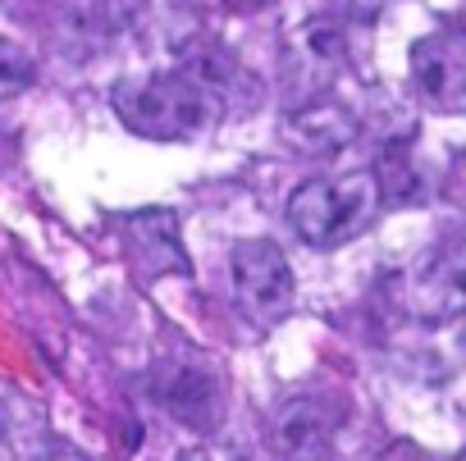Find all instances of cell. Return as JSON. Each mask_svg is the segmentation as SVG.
I'll list each match as a JSON object with an SVG mask.
<instances>
[{
    "instance_id": "1",
    "label": "cell",
    "mask_w": 466,
    "mask_h": 461,
    "mask_svg": "<svg viewBox=\"0 0 466 461\" xmlns=\"http://www.w3.org/2000/svg\"><path fill=\"white\" fill-rule=\"evenodd\" d=\"M115 115L124 119V128H133L137 137L151 142H187L215 128V119L224 115L219 101L197 87L187 74H151V78H128L115 87Z\"/></svg>"
},
{
    "instance_id": "2",
    "label": "cell",
    "mask_w": 466,
    "mask_h": 461,
    "mask_svg": "<svg viewBox=\"0 0 466 461\" xmlns=\"http://www.w3.org/2000/svg\"><path fill=\"white\" fill-rule=\"evenodd\" d=\"M380 205H384V196H380L375 169H357V174H339V178H307L289 196V224L311 247H339L361 234L380 215Z\"/></svg>"
},
{
    "instance_id": "6",
    "label": "cell",
    "mask_w": 466,
    "mask_h": 461,
    "mask_svg": "<svg viewBox=\"0 0 466 461\" xmlns=\"http://www.w3.org/2000/svg\"><path fill=\"white\" fill-rule=\"evenodd\" d=\"M151 393H156V402H160L178 425H187L192 434H210V429H219V420H224V388H219V375L206 370V366L160 361V366L151 370Z\"/></svg>"
},
{
    "instance_id": "3",
    "label": "cell",
    "mask_w": 466,
    "mask_h": 461,
    "mask_svg": "<svg viewBox=\"0 0 466 461\" xmlns=\"http://www.w3.org/2000/svg\"><path fill=\"white\" fill-rule=\"evenodd\" d=\"M228 293L257 329H275L293 316L298 302V279L279 243L270 238H248L228 252Z\"/></svg>"
},
{
    "instance_id": "7",
    "label": "cell",
    "mask_w": 466,
    "mask_h": 461,
    "mask_svg": "<svg viewBox=\"0 0 466 461\" xmlns=\"http://www.w3.org/2000/svg\"><path fill=\"white\" fill-rule=\"evenodd\" d=\"M411 83L439 115H461L466 105V42L457 28L425 33L411 46Z\"/></svg>"
},
{
    "instance_id": "8",
    "label": "cell",
    "mask_w": 466,
    "mask_h": 461,
    "mask_svg": "<svg viewBox=\"0 0 466 461\" xmlns=\"http://www.w3.org/2000/svg\"><path fill=\"white\" fill-rule=\"evenodd\" d=\"M178 74H187L197 87H206L219 110H238V105H257L261 101V87H257V74L243 69L233 60L215 37H197L178 51Z\"/></svg>"
},
{
    "instance_id": "4",
    "label": "cell",
    "mask_w": 466,
    "mask_h": 461,
    "mask_svg": "<svg viewBox=\"0 0 466 461\" xmlns=\"http://www.w3.org/2000/svg\"><path fill=\"white\" fill-rule=\"evenodd\" d=\"M398 306L420 325H448L466 306V247L457 234L434 243L411 270L398 275Z\"/></svg>"
},
{
    "instance_id": "12",
    "label": "cell",
    "mask_w": 466,
    "mask_h": 461,
    "mask_svg": "<svg viewBox=\"0 0 466 461\" xmlns=\"http://www.w3.org/2000/svg\"><path fill=\"white\" fill-rule=\"evenodd\" d=\"M302 51L320 65V69H329V65H339L343 55H348V37H343V24L334 19V15H325V19H311L307 28H302Z\"/></svg>"
},
{
    "instance_id": "13",
    "label": "cell",
    "mask_w": 466,
    "mask_h": 461,
    "mask_svg": "<svg viewBox=\"0 0 466 461\" xmlns=\"http://www.w3.org/2000/svg\"><path fill=\"white\" fill-rule=\"evenodd\" d=\"M37 83V65L24 46L0 37V96H15V92H28Z\"/></svg>"
},
{
    "instance_id": "15",
    "label": "cell",
    "mask_w": 466,
    "mask_h": 461,
    "mask_svg": "<svg viewBox=\"0 0 466 461\" xmlns=\"http://www.w3.org/2000/svg\"><path fill=\"white\" fill-rule=\"evenodd\" d=\"M169 461H210V452H206V447H183V452H174Z\"/></svg>"
},
{
    "instance_id": "16",
    "label": "cell",
    "mask_w": 466,
    "mask_h": 461,
    "mask_svg": "<svg viewBox=\"0 0 466 461\" xmlns=\"http://www.w3.org/2000/svg\"><path fill=\"white\" fill-rule=\"evenodd\" d=\"M46 461H87V456H83L78 447H56V452H51Z\"/></svg>"
},
{
    "instance_id": "5",
    "label": "cell",
    "mask_w": 466,
    "mask_h": 461,
    "mask_svg": "<svg viewBox=\"0 0 466 461\" xmlns=\"http://www.w3.org/2000/svg\"><path fill=\"white\" fill-rule=\"evenodd\" d=\"M343 429V402L320 388L279 397L266 416V443L279 461H325Z\"/></svg>"
},
{
    "instance_id": "11",
    "label": "cell",
    "mask_w": 466,
    "mask_h": 461,
    "mask_svg": "<svg viewBox=\"0 0 466 461\" xmlns=\"http://www.w3.org/2000/svg\"><path fill=\"white\" fill-rule=\"evenodd\" d=\"M124 238H128V256L142 275H187V256L178 243V219L169 210H142L128 215L124 224Z\"/></svg>"
},
{
    "instance_id": "9",
    "label": "cell",
    "mask_w": 466,
    "mask_h": 461,
    "mask_svg": "<svg viewBox=\"0 0 466 461\" xmlns=\"http://www.w3.org/2000/svg\"><path fill=\"white\" fill-rule=\"evenodd\" d=\"M133 15H142V0H60L56 42H60V51L92 55L106 46V37L128 28Z\"/></svg>"
},
{
    "instance_id": "10",
    "label": "cell",
    "mask_w": 466,
    "mask_h": 461,
    "mask_svg": "<svg viewBox=\"0 0 466 461\" xmlns=\"http://www.w3.org/2000/svg\"><path fill=\"white\" fill-rule=\"evenodd\" d=\"M357 115L339 101H307L279 124V137L284 146H293V155H339L357 142Z\"/></svg>"
},
{
    "instance_id": "14",
    "label": "cell",
    "mask_w": 466,
    "mask_h": 461,
    "mask_svg": "<svg viewBox=\"0 0 466 461\" xmlns=\"http://www.w3.org/2000/svg\"><path fill=\"white\" fill-rule=\"evenodd\" d=\"M380 5H384V0H334V19H357V24H366V19L380 15Z\"/></svg>"
}]
</instances>
